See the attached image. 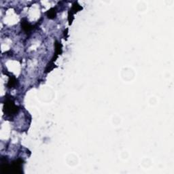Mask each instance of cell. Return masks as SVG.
I'll use <instances>...</instances> for the list:
<instances>
[{
  "mask_svg": "<svg viewBox=\"0 0 174 174\" xmlns=\"http://www.w3.org/2000/svg\"><path fill=\"white\" fill-rule=\"evenodd\" d=\"M54 45H55V56L57 58V56L62 53V45L58 42H56Z\"/></svg>",
  "mask_w": 174,
  "mask_h": 174,
  "instance_id": "5",
  "label": "cell"
},
{
  "mask_svg": "<svg viewBox=\"0 0 174 174\" xmlns=\"http://www.w3.org/2000/svg\"><path fill=\"white\" fill-rule=\"evenodd\" d=\"M23 161L20 159H18L17 161H14L12 164V169L15 173H18L22 167Z\"/></svg>",
  "mask_w": 174,
  "mask_h": 174,
  "instance_id": "3",
  "label": "cell"
},
{
  "mask_svg": "<svg viewBox=\"0 0 174 174\" xmlns=\"http://www.w3.org/2000/svg\"><path fill=\"white\" fill-rule=\"evenodd\" d=\"M21 27L22 29L25 31V32H29V31H31L33 29V26L31 24H29L28 21L23 18V19L21 20Z\"/></svg>",
  "mask_w": 174,
  "mask_h": 174,
  "instance_id": "4",
  "label": "cell"
},
{
  "mask_svg": "<svg viewBox=\"0 0 174 174\" xmlns=\"http://www.w3.org/2000/svg\"><path fill=\"white\" fill-rule=\"evenodd\" d=\"M16 80L14 77H10V80H9V82H8V87L9 88H12L14 87V86L16 85Z\"/></svg>",
  "mask_w": 174,
  "mask_h": 174,
  "instance_id": "7",
  "label": "cell"
},
{
  "mask_svg": "<svg viewBox=\"0 0 174 174\" xmlns=\"http://www.w3.org/2000/svg\"><path fill=\"white\" fill-rule=\"evenodd\" d=\"M4 112L8 115H13L18 112V108L12 100L8 99L4 104Z\"/></svg>",
  "mask_w": 174,
  "mask_h": 174,
  "instance_id": "1",
  "label": "cell"
},
{
  "mask_svg": "<svg viewBox=\"0 0 174 174\" xmlns=\"http://www.w3.org/2000/svg\"><path fill=\"white\" fill-rule=\"evenodd\" d=\"M46 14L48 16V18H50V19H53V18L56 17V15L55 9H54V8H51V9L49 10V11L46 12Z\"/></svg>",
  "mask_w": 174,
  "mask_h": 174,
  "instance_id": "6",
  "label": "cell"
},
{
  "mask_svg": "<svg viewBox=\"0 0 174 174\" xmlns=\"http://www.w3.org/2000/svg\"><path fill=\"white\" fill-rule=\"evenodd\" d=\"M82 9V8L81 6L79 5L77 2H75V3L73 4L72 8L70 10V12H69V14H68V16H69L68 20H69V23H70V25L72 24V23L73 15H74V14L76 13V12H78L79 10H80Z\"/></svg>",
  "mask_w": 174,
  "mask_h": 174,
  "instance_id": "2",
  "label": "cell"
}]
</instances>
